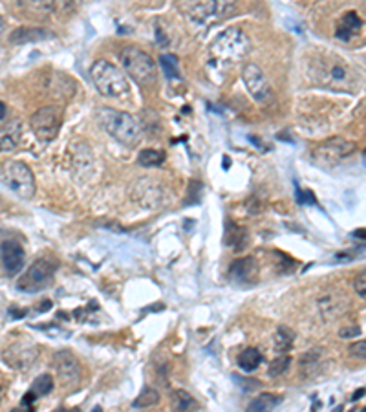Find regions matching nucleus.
<instances>
[{
	"instance_id": "29",
	"label": "nucleus",
	"mask_w": 366,
	"mask_h": 412,
	"mask_svg": "<svg viewBox=\"0 0 366 412\" xmlns=\"http://www.w3.org/2000/svg\"><path fill=\"white\" fill-rule=\"evenodd\" d=\"M53 389V379L52 376H48V374H43V376H38L37 379H35V383H34V392L37 394V396H46L48 392H52Z\"/></svg>"
},
{
	"instance_id": "33",
	"label": "nucleus",
	"mask_w": 366,
	"mask_h": 412,
	"mask_svg": "<svg viewBox=\"0 0 366 412\" xmlns=\"http://www.w3.org/2000/svg\"><path fill=\"white\" fill-rule=\"evenodd\" d=\"M361 336V328L359 327H346V328H341L339 330V337L341 339H352V337H359Z\"/></svg>"
},
{
	"instance_id": "5",
	"label": "nucleus",
	"mask_w": 366,
	"mask_h": 412,
	"mask_svg": "<svg viewBox=\"0 0 366 412\" xmlns=\"http://www.w3.org/2000/svg\"><path fill=\"white\" fill-rule=\"evenodd\" d=\"M90 74L95 88H97L101 95H105V97H123V95L129 94L130 85L127 76H125V71L119 70L115 64L108 62L106 59H99L97 62H94Z\"/></svg>"
},
{
	"instance_id": "11",
	"label": "nucleus",
	"mask_w": 366,
	"mask_h": 412,
	"mask_svg": "<svg viewBox=\"0 0 366 412\" xmlns=\"http://www.w3.org/2000/svg\"><path fill=\"white\" fill-rule=\"evenodd\" d=\"M242 79L244 85L251 94L255 101L262 104H267L273 101V90L267 77L264 76V71L257 67V64H246L242 68Z\"/></svg>"
},
{
	"instance_id": "13",
	"label": "nucleus",
	"mask_w": 366,
	"mask_h": 412,
	"mask_svg": "<svg viewBox=\"0 0 366 412\" xmlns=\"http://www.w3.org/2000/svg\"><path fill=\"white\" fill-rule=\"evenodd\" d=\"M24 249L17 240H4L2 246H0V261H2V266L8 275H17L20 273L24 266Z\"/></svg>"
},
{
	"instance_id": "2",
	"label": "nucleus",
	"mask_w": 366,
	"mask_h": 412,
	"mask_svg": "<svg viewBox=\"0 0 366 412\" xmlns=\"http://www.w3.org/2000/svg\"><path fill=\"white\" fill-rule=\"evenodd\" d=\"M95 118L103 127V130L121 145L134 147L141 137V128H139L136 118L130 116L129 112L115 109H99L95 112Z\"/></svg>"
},
{
	"instance_id": "25",
	"label": "nucleus",
	"mask_w": 366,
	"mask_h": 412,
	"mask_svg": "<svg viewBox=\"0 0 366 412\" xmlns=\"http://www.w3.org/2000/svg\"><path fill=\"white\" fill-rule=\"evenodd\" d=\"M165 161V152L157 149H145L138 154V163L141 167H157Z\"/></svg>"
},
{
	"instance_id": "35",
	"label": "nucleus",
	"mask_w": 366,
	"mask_h": 412,
	"mask_svg": "<svg viewBox=\"0 0 366 412\" xmlns=\"http://www.w3.org/2000/svg\"><path fill=\"white\" fill-rule=\"evenodd\" d=\"M8 123V109H6V104L0 101V127H4Z\"/></svg>"
},
{
	"instance_id": "26",
	"label": "nucleus",
	"mask_w": 366,
	"mask_h": 412,
	"mask_svg": "<svg viewBox=\"0 0 366 412\" xmlns=\"http://www.w3.org/2000/svg\"><path fill=\"white\" fill-rule=\"evenodd\" d=\"M160 403V394H157V390L154 389H143L141 394H139L138 398L134 399L132 401V407L134 408H150L154 407V405H157Z\"/></svg>"
},
{
	"instance_id": "20",
	"label": "nucleus",
	"mask_w": 366,
	"mask_h": 412,
	"mask_svg": "<svg viewBox=\"0 0 366 412\" xmlns=\"http://www.w3.org/2000/svg\"><path fill=\"white\" fill-rule=\"evenodd\" d=\"M17 4L22 8L24 11H28L34 17H44L50 11L53 10V6H55V0H17Z\"/></svg>"
},
{
	"instance_id": "21",
	"label": "nucleus",
	"mask_w": 366,
	"mask_h": 412,
	"mask_svg": "<svg viewBox=\"0 0 366 412\" xmlns=\"http://www.w3.org/2000/svg\"><path fill=\"white\" fill-rule=\"evenodd\" d=\"M281 403H282V398L281 396H276V394H260V396H257V398L249 403L248 411L266 412V411H272V408L279 407Z\"/></svg>"
},
{
	"instance_id": "34",
	"label": "nucleus",
	"mask_w": 366,
	"mask_h": 412,
	"mask_svg": "<svg viewBox=\"0 0 366 412\" xmlns=\"http://www.w3.org/2000/svg\"><path fill=\"white\" fill-rule=\"evenodd\" d=\"M299 202L300 204H317V200L311 196L308 189H299Z\"/></svg>"
},
{
	"instance_id": "23",
	"label": "nucleus",
	"mask_w": 366,
	"mask_h": 412,
	"mask_svg": "<svg viewBox=\"0 0 366 412\" xmlns=\"http://www.w3.org/2000/svg\"><path fill=\"white\" fill-rule=\"evenodd\" d=\"M262 363V354L258 348H246V350L240 354L238 357V365L244 372H253V370H257L258 365Z\"/></svg>"
},
{
	"instance_id": "22",
	"label": "nucleus",
	"mask_w": 366,
	"mask_h": 412,
	"mask_svg": "<svg viewBox=\"0 0 366 412\" xmlns=\"http://www.w3.org/2000/svg\"><path fill=\"white\" fill-rule=\"evenodd\" d=\"M50 37V34H46L44 29L38 28H19L15 34H11L10 41L13 44H26L29 41H38V39Z\"/></svg>"
},
{
	"instance_id": "9",
	"label": "nucleus",
	"mask_w": 366,
	"mask_h": 412,
	"mask_svg": "<svg viewBox=\"0 0 366 412\" xmlns=\"http://www.w3.org/2000/svg\"><path fill=\"white\" fill-rule=\"evenodd\" d=\"M356 152V143L344 137H330L314 151V160L321 167H335Z\"/></svg>"
},
{
	"instance_id": "7",
	"label": "nucleus",
	"mask_w": 366,
	"mask_h": 412,
	"mask_svg": "<svg viewBox=\"0 0 366 412\" xmlns=\"http://www.w3.org/2000/svg\"><path fill=\"white\" fill-rule=\"evenodd\" d=\"M2 181L22 200H31L35 195V176L24 161L10 160L2 165Z\"/></svg>"
},
{
	"instance_id": "37",
	"label": "nucleus",
	"mask_w": 366,
	"mask_h": 412,
	"mask_svg": "<svg viewBox=\"0 0 366 412\" xmlns=\"http://www.w3.org/2000/svg\"><path fill=\"white\" fill-rule=\"evenodd\" d=\"M353 237H366V231H356L353 233Z\"/></svg>"
},
{
	"instance_id": "1",
	"label": "nucleus",
	"mask_w": 366,
	"mask_h": 412,
	"mask_svg": "<svg viewBox=\"0 0 366 412\" xmlns=\"http://www.w3.org/2000/svg\"><path fill=\"white\" fill-rule=\"evenodd\" d=\"M314 79L317 85L330 88V90H356L357 77L337 55L315 59Z\"/></svg>"
},
{
	"instance_id": "19",
	"label": "nucleus",
	"mask_w": 366,
	"mask_h": 412,
	"mask_svg": "<svg viewBox=\"0 0 366 412\" xmlns=\"http://www.w3.org/2000/svg\"><path fill=\"white\" fill-rule=\"evenodd\" d=\"M295 343V332L290 327H281L273 337V348L276 354H288Z\"/></svg>"
},
{
	"instance_id": "12",
	"label": "nucleus",
	"mask_w": 366,
	"mask_h": 412,
	"mask_svg": "<svg viewBox=\"0 0 366 412\" xmlns=\"http://www.w3.org/2000/svg\"><path fill=\"white\" fill-rule=\"evenodd\" d=\"M53 365L57 372L59 379L64 385H76L81 379V363L71 352L61 350L53 355Z\"/></svg>"
},
{
	"instance_id": "18",
	"label": "nucleus",
	"mask_w": 366,
	"mask_h": 412,
	"mask_svg": "<svg viewBox=\"0 0 366 412\" xmlns=\"http://www.w3.org/2000/svg\"><path fill=\"white\" fill-rule=\"evenodd\" d=\"M361 26H363L361 17H359L356 11H350V13L344 15L341 24H339L337 37L341 39V41H350V39L356 37V35L359 34Z\"/></svg>"
},
{
	"instance_id": "8",
	"label": "nucleus",
	"mask_w": 366,
	"mask_h": 412,
	"mask_svg": "<svg viewBox=\"0 0 366 412\" xmlns=\"http://www.w3.org/2000/svg\"><path fill=\"white\" fill-rule=\"evenodd\" d=\"M57 270V264L50 259H38L29 266L26 273L17 282V288L24 294H37L43 291L53 282V275Z\"/></svg>"
},
{
	"instance_id": "24",
	"label": "nucleus",
	"mask_w": 366,
	"mask_h": 412,
	"mask_svg": "<svg viewBox=\"0 0 366 412\" xmlns=\"http://www.w3.org/2000/svg\"><path fill=\"white\" fill-rule=\"evenodd\" d=\"M172 407L176 408V411H196L198 401L189 392L180 389L172 392Z\"/></svg>"
},
{
	"instance_id": "32",
	"label": "nucleus",
	"mask_w": 366,
	"mask_h": 412,
	"mask_svg": "<svg viewBox=\"0 0 366 412\" xmlns=\"http://www.w3.org/2000/svg\"><path fill=\"white\" fill-rule=\"evenodd\" d=\"M350 354H352L353 357H357V359L366 361V339L353 343V345L350 346Z\"/></svg>"
},
{
	"instance_id": "30",
	"label": "nucleus",
	"mask_w": 366,
	"mask_h": 412,
	"mask_svg": "<svg viewBox=\"0 0 366 412\" xmlns=\"http://www.w3.org/2000/svg\"><path fill=\"white\" fill-rule=\"evenodd\" d=\"M162 67H163V70H165L167 77H174V79H178V77H180L176 55H163Z\"/></svg>"
},
{
	"instance_id": "36",
	"label": "nucleus",
	"mask_w": 366,
	"mask_h": 412,
	"mask_svg": "<svg viewBox=\"0 0 366 412\" xmlns=\"http://www.w3.org/2000/svg\"><path fill=\"white\" fill-rule=\"evenodd\" d=\"M365 392H366L365 389H361V390H359V392H356V396H353V398H352L353 401H356V399H359V398H361V396H363V394H365Z\"/></svg>"
},
{
	"instance_id": "4",
	"label": "nucleus",
	"mask_w": 366,
	"mask_h": 412,
	"mask_svg": "<svg viewBox=\"0 0 366 412\" xmlns=\"http://www.w3.org/2000/svg\"><path fill=\"white\" fill-rule=\"evenodd\" d=\"M251 50V41L242 29L229 28L211 44V57L220 64H231L244 59Z\"/></svg>"
},
{
	"instance_id": "28",
	"label": "nucleus",
	"mask_w": 366,
	"mask_h": 412,
	"mask_svg": "<svg viewBox=\"0 0 366 412\" xmlns=\"http://www.w3.org/2000/svg\"><path fill=\"white\" fill-rule=\"evenodd\" d=\"M290 365H291L290 355L281 354L275 361H273L272 365H269V376H272V378H279V376L286 374V372H288V369H290Z\"/></svg>"
},
{
	"instance_id": "27",
	"label": "nucleus",
	"mask_w": 366,
	"mask_h": 412,
	"mask_svg": "<svg viewBox=\"0 0 366 412\" xmlns=\"http://www.w3.org/2000/svg\"><path fill=\"white\" fill-rule=\"evenodd\" d=\"M225 242H227L231 247H234V252H240V249L246 246V233H244V229L234 226V224H229Z\"/></svg>"
},
{
	"instance_id": "17",
	"label": "nucleus",
	"mask_w": 366,
	"mask_h": 412,
	"mask_svg": "<svg viewBox=\"0 0 366 412\" xmlns=\"http://www.w3.org/2000/svg\"><path fill=\"white\" fill-rule=\"evenodd\" d=\"M319 306L324 321H333L346 312V298L337 297V295H326L324 298H321Z\"/></svg>"
},
{
	"instance_id": "15",
	"label": "nucleus",
	"mask_w": 366,
	"mask_h": 412,
	"mask_svg": "<svg viewBox=\"0 0 366 412\" xmlns=\"http://www.w3.org/2000/svg\"><path fill=\"white\" fill-rule=\"evenodd\" d=\"M324 359H326V350L324 348H311L300 357V374L304 379H311L319 376L324 369Z\"/></svg>"
},
{
	"instance_id": "6",
	"label": "nucleus",
	"mask_w": 366,
	"mask_h": 412,
	"mask_svg": "<svg viewBox=\"0 0 366 412\" xmlns=\"http://www.w3.org/2000/svg\"><path fill=\"white\" fill-rule=\"evenodd\" d=\"M119 59L123 64L125 74L132 77L138 85L153 86L156 85L157 68L154 59L136 46H127L119 52Z\"/></svg>"
},
{
	"instance_id": "3",
	"label": "nucleus",
	"mask_w": 366,
	"mask_h": 412,
	"mask_svg": "<svg viewBox=\"0 0 366 412\" xmlns=\"http://www.w3.org/2000/svg\"><path fill=\"white\" fill-rule=\"evenodd\" d=\"M238 0H176L178 10L190 22L211 24L231 17L237 10Z\"/></svg>"
},
{
	"instance_id": "16",
	"label": "nucleus",
	"mask_w": 366,
	"mask_h": 412,
	"mask_svg": "<svg viewBox=\"0 0 366 412\" xmlns=\"http://www.w3.org/2000/svg\"><path fill=\"white\" fill-rule=\"evenodd\" d=\"M22 139V125L20 121L13 119L4 127H0V152H8L17 149V145Z\"/></svg>"
},
{
	"instance_id": "31",
	"label": "nucleus",
	"mask_w": 366,
	"mask_h": 412,
	"mask_svg": "<svg viewBox=\"0 0 366 412\" xmlns=\"http://www.w3.org/2000/svg\"><path fill=\"white\" fill-rule=\"evenodd\" d=\"M353 289H356V294L359 295L363 301H366V268L357 273L356 280H353Z\"/></svg>"
},
{
	"instance_id": "38",
	"label": "nucleus",
	"mask_w": 366,
	"mask_h": 412,
	"mask_svg": "<svg viewBox=\"0 0 366 412\" xmlns=\"http://www.w3.org/2000/svg\"><path fill=\"white\" fill-rule=\"evenodd\" d=\"M2 29H4V20L0 17V35H2Z\"/></svg>"
},
{
	"instance_id": "14",
	"label": "nucleus",
	"mask_w": 366,
	"mask_h": 412,
	"mask_svg": "<svg viewBox=\"0 0 366 412\" xmlns=\"http://www.w3.org/2000/svg\"><path fill=\"white\" fill-rule=\"evenodd\" d=\"M229 277L238 284H253L258 277V262L253 256H244L234 261L229 268Z\"/></svg>"
},
{
	"instance_id": "10",
	"label": "nucleus",
	"mask_w": 366,
	"mask_h": 412,
	"mask_svg": "<svg viewBox=\"0 0 366 412\" xmlns=\"http://www.w3.org/2000/svg\"><path fill=\"white\" fill-rule=\"evenodd\" d=\"M29 125H31V130L35 132V136L41 139V142H52L55 139L61 130L62 125V114L57 107H44V109H38L31 118H29Z\"/></svg>"
}]
</instances>
